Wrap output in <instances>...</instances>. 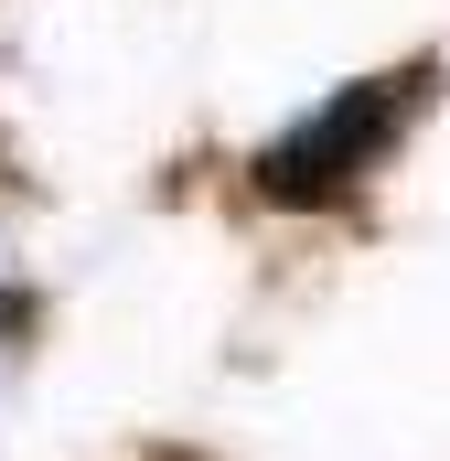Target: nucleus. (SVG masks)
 <instances>
[{
  "label": "nucleus",
  "instance_id": "1",
  "mask_svg": "<svg viewBox=\"0 0 450 461\" xmlns=\"http://www.w3.org/2000/svg\"><path fill=\"white\" fill-rule=\"evenodd\" d=\"M429 86H440V65L418 54V65H397V76H354V86H333V97H311V108H301L268 150H257V161H247V172H257V194H268V204H290V215L364 194V183L397 161L408 118L429 108Z\"/></svg>",
  "mask_w": 450,
  "mask_h": 461
}]
</instances>
